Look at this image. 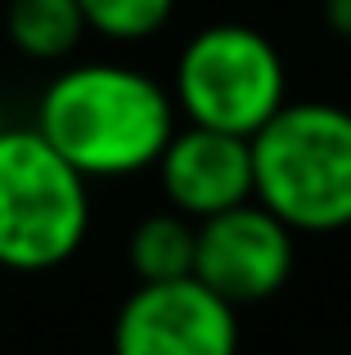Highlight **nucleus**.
<instances>
[{
  "mask_svg": "<svg viewBox=\"0 0 351 355\" xmlns=\"http://www.w3.org/2000/svg\"><path fill=\"white\" fill-rule=\"evenodd\" d=\"M176 130L171 90L126 63H77L59 72L36 104V135L86 180L158 166Z\"/></svg>",
  "mask_w": 351,
  "mask_h": 355,
  "instance_id": "f257e3e1",
  "label": "nucleus"
},
{
  "mask_svg": "<svg viewBox=\"0 0 351 355\" xmlns=\"http://www.w3.org/2000/svg\"><path fill=\"white\" fill-rule=\"evenodd\" d=\"M252 198L293 234L351 225V108L284 104L252 135Z\"/></svg>",
  "mask_w": 351,
  "mask_h": 355,
  "instance_id": "f03ea898",
  "label": "nucleus"
},
{
  "mask_svg": "<svg viewBox=\"0 0 351 355\" xmlns=\"http://www.w3.org/2000/svg\"><path fill=\"white\" fill-rule=\"evenodd\" d=\"M86 175L32 130H0V266L41 275L77 257L90 225Z\"/></svg>",
  "mask_w": 351,
  "mask_h": 355,
  "instance_id": "7ed1b4c3",
  "label": "nucleus"
},
{
  "mask_svg": "<svg viewBox=\"0 0 351 355\" xmlns=\"http://www.w3.org/2000/svg\"><path fill=\"white\" fill-rule=\"evenodd\" d=\"M176 108L189 126L252 139L289 104V68L271 36L248 23H212L176 59Z\"/></svg>",
  "mask_w": 351,
  "mask_h": 355,
  "instance_id": "20e7f679",
  "label": "nucleus"
},
{
  "mask_svg": "<svg viewBox=\"0 0 351 355\" xmlns=\"http://www.w3.org/2000/svg\"><path fill=\"white\" fill-rule=\"evenodd\" d=\"M113 355H239V311L194 275L135 284L113 320Z\"/></svg>",
  "mask_w": 351,
  "mask_h": 355,
  "instance_id": "39448f33",
  "label": "nucleus"
},
{
  "mask_svg": "<svg viewBox=\"0 0 351 355\" xmlns=\"http://www.w3.org/2000/svg\"><path fill=\"white\" fill-rule=\"evenodd\" d=\"M293 275V230L262 202H243L221 216L198 220L194 279L230 306H252L275 297Z\"/></svg>",
  "mask_w": 351,
  "mask_h": 355,
  "instance_id": "423d86ee",
  "label": "nucleus"
},
{
  "mask_svg": "<svg viewBox=\"0 0 351 355\" xmlns=\"http://www.w3.org/2000/svg\"><path fill=\"white\" fill-rule=\"evenodd\" d=\"M158 180L171 211L189 220L252 202V139L185 121L158 157Z\"/></svg>",
  "mask_w": 351,
  "mask_h": 355,
  "instance_id": "0eeeda50",
  "label": "nucleus"
},
{
  "mask_svg": "<svg viewBox=\"0 0 351 355\" xmlns=\"http://www.w3.org/2000/svg\"><path fill=\"white\" fill-rule=\"evenodd\" d=\"M194 252H198V220L180 211H153L126 239V266L135 284H171L194 275Z\"/></svg>",
  "mask_w": 351,
  "mask_h": 355,
  "instance_id": "6e6552de",
  "label": "nucleus"
},
{
  "mask_svg": "<svg viewBox=\"0 0 351 355\" xmlns=\"http://www.w3.org/2000/svg\"><path fill=\"white\" fill-rule=\"evenodd\" d=\"M5 32L18 54L41 59V63H59L77 50L90 27L77 0H9Z\"/></svg>",
  "mask_w": 351,
  "mask_h": 355,
  "instance_id": "1a4fd4ad",
  "label": "nucleus"
},
{
  "mask_svg": "<svg viewBox=\"0 0 351 355\" xmlns=\"http://www.w3.org/2000/svg\"><path fill=\"white\" fill-rule=\"evenodd\" d=\"M86 27L108 41H144L162 32L176 14V0H77Z\"/></svg>",
  "mask_w": 351,
  "mask_h": 355,
  "instance_id": "9d476101",
  "label": "nucleus"
},
{
  "mask_svg": "<svg viewBox=\"0 0 351 355\" xmlns=\"http://www.w3.org/2000/svg\"><path fill=\"white\" fill-rule=\"evenodd\" d=\"M325 23L334 36L351 41V0H325Z\"/></svg>",
  "mask_w": 351,
  "mask_h": 355,
  "instance_id": "9b49d317",
  "label": "nucleus"
},
{
  "mask_svg": "<svg viewBox=\"0 0 351 355\" xmlns=\"http://www.w3.org/2000/svg\"><path fill=\"white\" fill-rule=\"evenodd\" d=\"M0 130H5V113H0Z\"/></svg>",
  "mask_w": 351,
  "mask_h": 355,
  "instance_id": "f8f14e48",
  "label": "nucleus"
}]
</instances>
